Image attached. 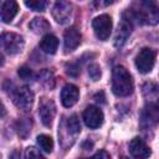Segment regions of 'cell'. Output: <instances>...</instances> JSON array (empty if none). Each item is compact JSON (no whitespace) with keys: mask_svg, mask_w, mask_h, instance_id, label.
Here are the masks:
<instances>
[{"mask_svg":"<svg viewBox=\"0 0 159 159\" xmlns=\"http://www.w3.org/2000/svg\"><path fill=\"white\" fill-rule=\"evenodd\" d=\"M57 47H58V40L56 36H53L51 34H46L40 41V48L45 53L53 55L57 51Z\"/></svg>","mask_w":159,"mask_h":159,"instance_id":"obj_16","label":"cell"},{"mask_svg":"<svg viewBox=\"0 0 159 159\" xmlns=\"http://www.w3.org/2000/svg\"><path fill=\"white\" fill-rule=\"evenodd\" d=\"M120 159H129V158H127V157H122Z\"/></svg>","mask_w":159,"mask_h":159,"instance_id":"obj_25","label":"cell"},{"mask_svg":"<svg viewBox=\"0 0 159 159\" xmlns=\"http://www.w3.org/2000/svg\"><path fill=\"white\" fill-rule=\"evenodd\" d=\"M24 158H25V159H46V158L42 157V154H41L36 148H34V147L26 148Z\"/></svg>","mask_w":159,"mask_h":159,"instance_id":"obj_21","label":"cell"},{"mask_svg":"<svg viewBox=\"0 0 159 159\" xmlns=\"http://www.w3.org/2000/svg\"><path fill=\"white\" fill-rule=\"evenodd\" d=\"M25 5L30 7L34 11H43L46 7V1L42 0H31V1H25Z\"/></svg>","mask_w":159,"mask_h":159,"instance_id":"obj_20","label":"cell"},{"mask_svg":"<svg viewBox=\"0 0 159 159\" xmlns=\"http://www.w3.org/2000/svg\"><path fill=\"white\" fill-rule=\"evenodd\" d=\"M88 75L93 81H98L101 77V67L97 63H91L88 66Z\"/></svg>","mask_w":159,"mask_h":159,"instance_id":"obj_22","label":"cell"},{"mask_svg":"<svg viewBox=\"0 0 159 159\" xmlns=\"http://www.w3.org/2000/svg\"><path fill=\"white\" fill-rule=\"evenodd\" d=\"M17 75H19L20 78H22V80H30V78H32V76H34L32 71H31L29 67H26V66L20 67L19 71H17Z\"/></svg>","mask_w":159,"mask_h":159,"instance_id":"obj_23","label":"cell"},{"mask_svg":"<svg viewBox=\"0 0 159 159\" xmlns=\"http://www.w3.org/2000/svg\"><path fill=\"white\" fill-rule=\"evenodd\" d=\"M66 129L68 130V133L73 134V135H77L80 132H81V123H80V119L76 114H72L67 122H66Z\"/></svg>","mask_w":159,"mask_h":159,"instance_id":"obj_18","label":"cell"},{"mask_svg":"<svg viewBox=\"0 0 159 159\" xmlns=\"http://www.w3.org/2000/svg\"><path fill=\"white\" fill-rule=\"evenodd\" d=\"M92 27L94 30V34L96 36L102 40V41H106L109 39L111 36V32H112V19L109 15L107 14H103V15H99L97 17L93 19L92 21Z\"/></svg>","mask_w":159,"mask_h":159,"instance_id":"obj_6","label":"cell"},{"mask_svg":"<svg viewBox=\"0 0 159 159\" xmlns=\"http://www.w3.org/2000/svg\"><path fill=\"white\" fill-rule=\"evenodd\" d=\"M37 143H39L40 148L46 153H51L52 149H53V140H52V138L50 135L40 134L37 137Z\"/></svg>","mask_w":159,"mask_h":159,"instance_id":"obj_19","label":"cell"},{"mask_svg":"<svg viewBox=\"0 0 159 159\" xmlns=\"http://www.w3.org/2000/svg\"><path fill=\"white\" fill-rule=\"evenodd\" d=\"M129 153L134 159H148L152 154L149 147L139 137H135L129 142Z\"/></svg>","mask_w":159,"mask_h":159,"instance_id":"obj_12","label":"cell"},{"mask_svg":"<svg viewBox=\"0 0 159 159\" xmlns=\"http://www.w3.org/2000/svg\"><path fill=\"white\" fill-rule=\"evenodd\" d=\"M158 123H159V106L154 103H148L140 113V125L148 128Z\"/></svg>","mask_w":159,"mask_h":159,"instance_id":"obj_10","label":"cell"},{"mask_svg":"<svg viewBox=\"0 0 159 159\" xmlns=\"http://www.w3.org/2000/svg\"><path fill=\"white\" fill-rule=\"evenodd\" d=\"M56 114V106L52 99L42 98L39 104V116L43 125L50 127Z\"/></svg>","mask_w":159,"mask_h":159,"instance_id":"obj_9","label":"cell"},{"mask_svg":"<svg viewBox=\"0 0 159 159\" xmlns=\"http://www.w3.org/2000/svg\"><path fill=\"white\" fill-rule=\"evenodd\" d=\"M29 27L32 30V32L40 35V34H45V32H47L50 30V24L43 17H34L30 21Z\"/></svg>","mask_w":159,"mask_h":159,"instance_id":"obj_17","label":"cell"},{"mask_svg":"<svg viewBox=\"0 0 159 159\" xmlns=\"http://www.w3.org/2000/svg\"><path fill=\"white\" fill-rule=\"evenodd\" d=\"M155 51L149 48V47H144L139 51V53L135 57V67L140 73H149L155 63Z\"/></svg>","mask_w":159,"mask_h":159,"instance_id":"obj_5","label":"cell"},{"mask_svg":"<svg viewBox=\"0 0 159 159\" xmlns=\"http://www.w3.org/2000/svg\"><path fill=\"white\" fill-rule=\"evenodd\" d=\"M19 11V5L15 1H2L1 2V21L5 24H9L12 21V19L16 16Z\"/></svg>","mask_w":159,"mask_h":159,"instance_id":"obj_15","label":"cell"},{"mask_svg":"<svg viewBox=\"0 0 159 159\" xmlns=\"http://www.w3.org/2000/svg\"><path fill=\"white\" fill-rule=\"evenodd\" d=\"M80 97V91L75 84H66L61 91V102L66 108L72 107Z\"/></svg>","mask_w":159,"mask_h":159,"instance_id":"obj_14","label":"cell"},{"mask_svg":"<svg viewBox=\"0 0 159 159\" xmlns=\"http://www.w3.org/2000/svg\"><path fill=\"white\" fill-rule=\"evenodd\" d=\"M134 84L130 73L123 66H116L112 71V92L118 97H127L133 92Z\"/></svg>","mask_w":159,"mask_h":159,"instance_id":"obj_2","label":"cell"},{"mask_svg":"<svg viewBox=\"0 0 159 159\" xmlns=\"http://www.w3.org/2000/svg\"><path fill=\"white\" fill-rule=\"evenodd\" d=\"M81 43V34L76 27H70L65 31L63 35V46L66 52L76 50Z\"/></svg>","mask_w":159,"mask_h":159,"instance_id":"obj_13","label":"cell"},{"mask_svg":"<svg viewBox=\"0 0 159 159\" xmlns=\"http://www.w3.org/2000/svg\"><path fill=\"white\" fill-rule=\"evenodd\" d=\"M130 19L139 25H157L159 24V6L152 0H140L132 4L127 10Z\"/></svg>","mask_w":159,"mask_h":159,"instance_id":"obj_1","label":"cell"},{"mask_svg":"<svg viewBox=\"0 0 159 159\" xmlns=\"http://www.w3.org/2000/svg\"><path fill=\"white\" fill-rule=\"evenodd\" d=\"M86 159H111V155H109L106 150H99V152H97L93 157L86 158Z\"/></svg>","mask_w":159,"mask_h":159,"instance_id":"obj_24","label":"cell"},{"mask_svg":"<svg viewBox=\"0 0 159 159\" xmlns=\"http://www.w3.org/2000/svg\"><path fill=\"white\" fill-rule=\"evenodd\" d=\"M11 98H12L14 104L19 109H22V111L31 109L32 103H34V93L26 86H21V87L15 88L11 92Z\"/></svg>","mask_w":159,"mask_h":159,"instance_id":"obj_3","label":"cell"},{"mask_svg":"<svg viewBox=\"0 0 159 159\" xmlns=\"http://www.w3.org/2000/svg\"><path fill=\"white\" fill-rule=\"evenodd\" d=\"M72 15V5L67 1H57L52 9V16L57 24H67Z\"/></svg>","mask_w":159,"mask_h":159,"instance_id":"obj_11","label":"cell"},{"mask_svg":"<svg viewBox=\"0 0 159 159\" xmlns=\"http://www.w3.org/2000/svg\"><path fill=\"white\" fill-rule=\"evenodd\" d=\"M82 117H83L84 124L91 129L99 128L103 123V119H104L102 109L97 106H87L86 109L83 111Z\"/></svg>","mask_w":159,"mask_h":159,"instance_id":"obj_7","label":"cell"},{"mask_svg":"<svg viewBox=\"0 0 159 159\" xmlns=\"http://www.w3.org/2000/svg\"><path fill=\"white\" fill-rule=\"evenodd\" d=\"M24 39L15 32H2L1 35V47L9 55H15L22 51Z\"/></svg>","mask_w":159,"mask_h":159,"instance_id":"obj_4","label":"cell"},{"mask_svg":"<svg viewBox=\"0 0 159 159\" xmlns=\"http://www.w3.org/2000/svg\"><path fill=\"white\" fill-rule=\"evenodd\" d=\"M132 29H133V20L130 19L128 11H125L122 15V20H120V24L118 26V31L116 34L114 45L117 47H120L124 45V42L127 41V39L129 37V35L132 32Z\"/></svg>","mask_w":159,"mask_h":159,"instance_id":"obj_8","label":"cell"}]
</instances>
